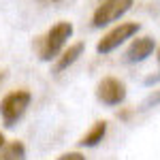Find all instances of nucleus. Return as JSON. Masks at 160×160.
Listing matches in <instances>:
<instances>
[{"label": "nucleus", "instance_id": "obj_3", "mask_svg": "<svg viewBox=\"0 0 160 160\" xmlns=\"http://www.w3.org/2000/svg\"><path fill=\"white\" fill-rule=\"evenodd\" d=\"M135 0H105L102 4H98V9L92 15V26L94 28H102L107 24L118 22L120 17H124L130 11Z\"/></svg>", "mask_w": 160, "mask_h": 160}, {"label": "nucleus", "instance_id": "obj_2", "mask_svg": "<svg viewBox=\"0 0 160 160\" xmlns=\"http://www.w3.org/2000/svg\"><path fill=\"white\" fill-rule=\"evenodd\" d=\"M73 37V24L71 22H60L51 28L49 32L41 41V60L49 62L53 58H58V53L62 47L66 45V41Z\"/></svg>", "mask_w": 160, "mask_h": 160}, {"label": "nucleus", "instance_id": "obj_13", "mask_svg": "<svg viewBox=\"0 0 160 160\" xmlns=\"http://www.w3.org/2000/svg\"><path fill=\"white\" fill-rule=\"evenodd\" d=\"M158 62H160V47H158Z\"/></svg>", "mask_w": 160, "mask_h": 160}, {"label": "nucleus", "instance_id": "obj_5", "mask_svg": "<svg viewBox=\"0 0 160 160\" xmlns=\"http://www.w3.org/2000/svg\"><path fill=\"white\" fill-rule=\"evenodd\" d=\"M96 98L100 102H105V105H109V107L124 102V98H126V86H124V81L115 79V77H105L98 83V88H96Z\"/></svg>", "mask_w": 160, "mask_h": 160}, {"label": "nucleus", "instance_id": "obj_10", "mask_svg": "<svg viewBox=\"0 0 160 160\" xmlns=\"http://www.w3.org/2000/svg\"><path fill=\"white\" fill-rule=\"evenodd\" d=\"M156 105H160V90H156L154 94H149L145 98V102H143V107H156Z\"/></svg>", "mask_w": 160, "mask_h": 160}, {"label": "nucleus", "instance_id": "obj_8", "mask_svg": "<svg viewBox=\"0 0 160 160\" xmlns=\"http://www.w3.org/2000/svg\"><path fill=\"white\" fill-rule=\"evenodd\" d=\"M105 132H107V122H96L90 128V132L83 135V139L79 141V145H83V148H94V145H98L100 141L105 139Z\"/></svg>", "mask_w": 160, "mask_h": 160}, {"label": "nucleus", "instance_id": "obj_12", "mask_svg": "<svg viewBox=\"0 0 160 160\" xmlns=\"http://www.w3.org/2000/svg\"><path fill=\"white\" fill-rule=\"evenodd\" d=\"M4 148V135H2V132H0V149Z\"/></svg>", "mask_w": 160, "mask_h": 160}, {"label": "nucleus", "instance_id": "obj_11", "mask_svg": "<svg viewBox=\"0 0 160 160\" xmlns=\"http://www.w3.org/2000/svg\"><path fill=\"white\" fill-rule=\"evenodd\" d=\"M58 160H86V156L79 152H68V154H62Z\"/></svg>", "mask_w": 160, "mask_h": 160}, {"label": "nucleus", "instance_id": "obj_7", "mask_svg": "<svg viewBox=\"0 0 160 160\" xmlns=\"http://www.w3.org/2000/svg\"><path fill=\"white\" fill-rule=\"evenodd\" d=\"M83 49H86V45H83V43H75V45H71V47H68V49L58 58L56 66H53V73H62V71H66L71 64H75V62L79 60V56L83 53Z\"/></svg>", "mask_w": 160, "mask_h": 160}, {"label": "nucleus", "instance_id": "obj_4", "mask_svg": "<svg viewBox=\"0 0 160 160\" xmlns=\"http://www.w3.org/2000/svg\"><path fill=\"white\" fill-rule=\"evenodd\" d=\"M139 28L141 26L135 24V22H128V24H120V26H115L111 32H107L105 37L98 41V45H96V51L98 53H111L113 49H118L120 45H122L126 38H132L139 32Z\"/></svg>", "mask_w": 160, "mask_h": 160}, {"label": "nucleus", "instance_id": "obj_1", "mask_svg": "<svg viewBox=\"0 0 160 160\" xmlns=\"http://www.w3.org/2000/svg\"><path fill=\"white\" fill-rule=\"evenodd\" d=\"M30 100H32V94L28 90H15V92H9L4 98L0 100V115H2V122L4 126H15L17 120L24 118L26 109L30 107Z\"/></svg>", "mask_w": 160, "mask_h": 160}, {"label": "nucleus", "instance_id": "obj_9", "mask_svg": "<svg viewBox=\"0 0 160 160\" xmlns=\"http://www.w3.org/2000/svg\"><path fill=\"white\" fill-rule=\"evenodd\" d=\"M0 160H26V148L24 143L19 141H13L9 145L0 149Z\"/></svg>", "mask_w": 160, "mask_h": 160}, {"label": "nucleus", "instance_id": "obj_6", "mask_svg": "<svg viewBox=\"0 0 160 160\" xmlns=\"http://www.w3.org/2000/svg\"><path fill=\"white\" fill-rule=\"evenodd\" d=\"M156 49V41L152 37H141V38H135L132 41V45L126 49L124 53V60L130 62V64H135V62H143L148 60L149 56L154 53Z\"/></svg>", "mask_w": 160, "mask_h": 160}]
</instances>
